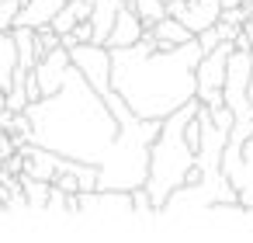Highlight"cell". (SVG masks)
Returning a JSON list of instances; mask_svg holds the SVG:
<instances>
[{
  "instance_id": "obj_1",
  "label": "cell",
  "mask_w": 253,
  "mask_h": 243,
  "mask_svg": "<svg viewBox=\"0 0 253 243\" xmlns=\"http://www.w3.org/2000/svg\"><path fill=\"white\" fill-rule=\"evenodd\" d=\"M201 59L198 42L160 49L146 28L139 42L111 49V91L128 104L135 118H167L180 104L194 101V66Z\"/></svg>"
},
{
  "instance_id": "obj_2",
  "label": "cell",
  "mask_w": 253,
  "mask_h": 243,
  "mask_svg": "<svg viewBox=\"0 0 253 243\" xmlns=\"http://www.w3.org/2000/svg\"><path fill=\"white\" fill-rule=\"evenodd\" d=\"M32 122V143L80 163H101L118 136V118L108 101L80 77L70 63L63 87L49 97H39L25 108Z\"/></svg>"
},
{
  "instance_id": "obj_3",
  "label": "cell",
  "mask_w": 253,
  "mask_h": 243,
  "mask_svg": "<svg viewBox=\"0 0 253 243\" xmlns=\"http://www.w3.org/2000/svg\"><path fill=\"white\" fill-rule=\"evenodd\" d=\"M194 104H198V101H187V104H180L177 111H170V115L160 122L156 139L149 143L146 191H149L156 212L163 208L167 194L187 181V174H191V167H194V149H191L187 139H184V125H187V118L194 115Z\"/></svg>"
},
{
  "instance_id": "obj_4",
  "label": "cell",
  "mask_w": 253,
  "mask_h": 243,
  "mask_svg": "<svg viewBox=\"0 0 253 243\" xmlns=\"http://www.w3.org/2000/svg\"><path fill=\"white\" fill-rule=\"evenodd\" d=\"M163 118H128L118 125V136L108 149V156L97 163V188L132 191L146 184L149 170V143L156 139Z\"/></svg>"
},
{
  "instance_id": "obj_5",
  "label": "cell",
  "mask_w": 253,
  "mask_h": 243,
  "mask_svg": "<svg viewBox=\"0 0 253 243\" xmlns=\"http://www.w3.org/2000/svg\"><path fill=\"white\" fill-rule=\"evenodd\" d=\"M229 56H232V42H218L211 52H201L198 66H194V80H198L194 97H198L205 108L225 104V101H222V80H225V63H229Z\"/></svg>"
},
{
  "instance_id": "obj_6",
  "label": "cell",
  "mask_w": 253,
  "mask_h": 243,
  "mask_svg": "<svg viewBox=\"0 0 253 243\" xmlns=\"http://www.w3.org/2000/svg\"><path fill=\"white\" fill-rule=\"evenodd\" d=\"M250 66H253V52L250 49H232L229 63H225V80H222V101L229 104V111L236 118H246L253 115V104H250Z\"/></svg>"
},
{
  "instance_id": "obj_7",
  "label": "cell",
  "mask_w": 253,
  "mask_h": 243,
  "mask_svg": "<svg viewBox=\"0 0 253 243\" xmlns=\"http://www.w3.org/2000/svg\"><path fill=\"white\" fill-rule=\"evenodd\" d=\"M222 174L236 188V198L243 208H253V132L239 146L222 149Z\"/></svg>"
},
{
  "instance_id": "obj_8",
  "label": "cell",
  "mask_w": 253,
  "mask_h": 243,
  "mask_svg": "<svg viewBox=\"0 0 253 243\" xmlns=\"http://www.w3.org/2000/svg\"><path fill=\"white\" fill-rule=\"evenodd\" d=\"M70 63L80 70V77L104 97L111 91V49L101 42H77L70 49Z\"/></svg>"
},
{
  "instance_id": "obj_9",
  "label": "cell",
  "mask_w": 253,
  "mask_h": 243,
  "mask_svg": "<svg viewBox=\"0 0 253 243\" xmlns=\"http://www.w3.org/2000/svg\"><path fill=\"white\" fill-rule=\"evenodd\" d=\"M77 212H84V215H132V191H115V188L77 191Z\"/></svg>"
},
{
  "instance_id": "obj_10",
  "label": "cell",
  "mask_w": 253,
  "mask_h": 243,
  "mask_svg": "<svg viewBox=\"0 0 253 243\" xmlns=\"http://www.w3.org/2000/svg\"><path fill=\"white\" fill-rule=\"evenodd\" d=\"M66 70H70V49L56 46V49L42 52L28 73H32V80L39 84V94H42V97H49V94H56V91L63 87Z\"/></svg>"
},
{
  "instance_id": "obj_11",
  "label": "cell",
  "mask_w": 253,
  "mask_h": 243,
  "mask_svg": "<svg viewBox=\"0 0 253 243\" xmlns=\"http://www.w3.org/2000/svg\"><path fill=\"white\" fill-rule=\"evenodd\" d=\"M167 14L184 21L198 35V32H205V28H211L218 21L222 4H218V0H167Z\"/></svg>"
},
{
  "instance_id": "obj_12",
  "label": "cell",
  "mask_w": 253,
  "mask_h": 243,
  "mask_svg": "<svg viewBox=\"0 0 253 243\" xmlns=\"http://www.w3.org/2000/svg\"><path fill=\"white\" fill-rule=\"evenodd\" d=\"M142 32H146V25L139 21L135 7H132V4H122V7H118V18H115V25H111V32H108V39H104V46H108V49L132 46V42L142 39Z\"/></svg>"
},
{
  "instance_id": "obj_13",
  "label": "cell",
  "mask_w": 253,
  "mask_h": 243,
  "mask_svg": "<svg viewBox=\"0 0 253 243\" xmlns=\"http://www.w3.org/2000/svg\"><path fill=\"white\" fill-rule=\"evenodd\" d=\"M149 32L156 35V46H160V49H173V46H184V42H191V39H194V32H191L184 21L170 18V14H163Z\"/></svg>"
},
{
  "instance_id": "obj_14",
  "label": "cell",
  "mask_w": 253,
  "mask_h": 243,
  "mask_svg": "<svg viewBox=\"0 0 253 243\" xmlns=\"http://www.w3.org/2000/svg\"><path fill=\"white\" fill-rule=\"evenodd\" d=\"M18 184H21V194H25V201H28V208L32 212H45V201H49V181H39V177H32V174H18Z\"/></svg>"
},
{
  "instance_id": "obj_15",
  "label": "cell",
  "mask_w": 253,
  "mask_h": 243,
  "mask_svg": "<svg viewBox=\"0 0 253 243\" xmlns=\"http://www.w3.org/2000/svg\"><path fill=\"white\" fill-rule=\"evenodd\" d=\"M128 4L135 7V14H139V21H142L146 28H153V25L167 14V0H128Z\"/></svg>"
},
{
  "instance_id": "obj_16",
  "label": "cell",
  "mask_w": 253,
  "mask_h": 243,
  "mask_svg": "<svg viewBox=\"0 0 253 243\" xmlns=\"http://www.w3.org/2000/svg\"><path fill=\"white\" fill-rule=\"evenodd\" d=\"M45 212H77V194H66V191H59V188H52V184H49Z\"/></svg>"
},
{
  "instance_id": "obj_17",
  "label": "cell",
  "mask_w": 253,
  "mask_h": 243,
  "mask_svg": "<svg viewBox=\"0 0 253 243\" xmlns=\"http://www.w3.org/2000/svg\"><path fill=\"white\" fill-rule=\"evenodd\" d=\"M132 215H156V205H153V198H149L146 184L132 188Z\"/></svg>"
},
{
  "instance_id": "obj_18",
  "label": "cell",
  "mask_w": 253,
  "mask_h": 243,
  "mask_svg": "<svg viewBox=\"0 0 253 243\" xmlns=\"http://www.w3.org/2000/svg\"><path fill=\"white\" fill-rule=\"evenodd\" d=\"M39 46H42V52H49V49H56V46H59V35L45 25V28H39Z\"/></svg>"
},
{
  "instance_id": "obj_19",
  "label": "cell",
  "mask_w": 253,
  "mask_h": 243,
  "mask_svg": "<svg viewBox=\"0 0 253 243\" xmlns=\"http://www.w3.org/2000/svg\"><path fill=\"white\" fill-rule=\"evenodd\" d=\"M218 4H222V11H225V7H239V4H246V0H218Z\"/></svg>"
},
{
  "instance_id": "obj_20",
  "label": "cell",
  "mask_w": 253,
  "mask_h": 243,
  "mask_svg": "<svg viewBox=\"0 0 253 243\" xmlns=\"http://www.w3.org/2000/svg\"><path fill=\"white\" fill-rule=\"evenodd\" d=\"M246 94H250V104H253V66H250V87H246Z\"/></svg>"
},
{
  "instance_id": "obj_21",
  "label": "cell",
  "mask_w": 253,
  "mask_h": 243,
  "mask_svg": "<svg viewBox=\"0 0 253 243\" xmlns=\"http://www.w3.org/2000/svg\"><path fill=\"white\" fill-rule=\"evenodd\" d=\"M0 139H4V129H0ZM0 160H4V149H0Z\"/></svg>"
},
{
  "instance_id": "obj_22",
  "label": "cell",
  "mask_w": 253,
  "mask_h": 243,
  "mask_svg": "<svg viewBox=\"0 0 253 243\" xmlns=\"http://www.w3.org/2000/svg\"><path fill=\"white\" fill-rule=\"evenodd\" d=\"M246 219H253V208H246Z\"/></svg>"
},
{
  "instance_id": "obj_23",
  "label": "cell",
  "mask_w": 253,
  "mask_h": 243,
  "mask_svg": "<svg viewBox=\"0 0 253 243\" xmlns=\"http://www.w3.org/2000/svg\"><path fill=\"white\" fill-rule=\"evenodd\" d=\"M0 212H4V201H0Z\"/></svg>"
},
{
  "instance_id": "obj_24",
  "label": "cell",
  "mask_w": 253,
  "mask_h": 243,
  "mask_svg": "<svg viewBox=\"0 0 253 243\" xmlns=\"http://www.w3.org/2000/svg\"><path fill=\"white\" fill-rule=\"evenodd\" d=\"M250 25H253V14H250Z\"/></svg>"
}]
</instances>
